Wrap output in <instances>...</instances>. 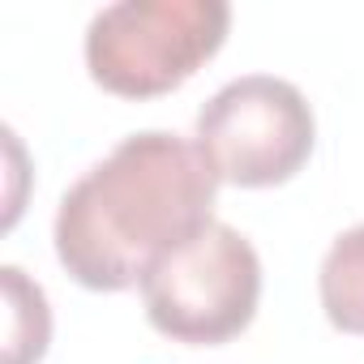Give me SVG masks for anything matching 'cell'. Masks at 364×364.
I'll return each mask as SVG.
<instances>
[{
  "mask_svg": "<svg viewBox=\"0 0 364 364\" xmlns=\"http://www.w3.org/2000/svg\"><path fill=\"white\" fill-rule=\"evenodd\" d=\"M0 300H5V364H39L52 343L48 291L22 266H0Z\"/></svg>",
  "mask_w": 364,
  "mask_h": 364,
  "instance_id": "5",
  "label": "cell"
},
{
  "mask_svg": "<svg viewBox=\"0 0 364 364\" xmlns=\"http://www.w3.org/2000/svg\"><path fill=\"white\" fill-rule=\"evenodd\" d=\"M193 141L215 167L219 185L270 189L287 185L309 163L317 120L300 86L274 73H245L206 99Z\"/></svg>",
  "mask_w": 364,
  "mask_h": 364,
  "instance_id": "4",
  "label": "cell"
},
{
  "mask_svg": "<svg viewBox=\"0 0 364 364\" xmlns=\"http://www.w3.org/2000/svg\"><path fill=\"white\" fill-rule=\"evenodd\" d=\"M317 291L334 330L364 334V223L334 236L317 270Z\"/></svg>",
  "mask_w": 364,
  "mask_h": 364,
  "instance_id": "6",
  "label": "cell"
},
{
  "mask_svg": "<svg viewBox=\"0 0 364 364\" xmlns=\"http://www.w3.org/2000/svg\"><path fill=\"white\" fill-rule=\"evenodd\" d=\"M150 326L189 347H219L249 330L262 300V257L232 223H206L141 274Z\"/></svg>",
  "mask_w": 364,
  "mask_h": 364,
  "instance_id": "3",
  "label": "cell"
},
{
  "mask_svg": "<svg viewBox=\"0 0 364 364\" xmlns=\"http://www.w3.org/2000/svg\"><path fill=\"white\" fill-rule=\"evenodd\" d=\"M219 176L198 141L141 129L82 171L56 210V257L90 291H124L141 274L215 223Z\"/></svg>",
  "mask_w": 364,
  "mask_h": 364,
  "instance_id": "1",
  "label": "cell"
},
{
  "mask_svg": "<svg viewBox=\"0 0 364 364\" xmlns=\"http://www.w3.org/2000/svg\"><path fill=\"white\" fill-rule=\"evenodd\" d=\"M228 0H116L86 26V69L120 99L185 86L228 39Z\"/></svg>",
  "mask_w": 364,
  "mask_h": 364,
  "instance_id": "2",
  "label": "cell"
}]
</instances>
